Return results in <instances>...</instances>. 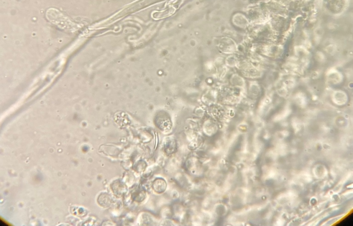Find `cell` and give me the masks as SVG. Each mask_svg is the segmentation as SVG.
<instances>
[{"mask_svg":"<svg viewBox=\"0 0 353 226\" xmlns=\"http://www.w3.org/2000/svg\"><path fill=\"white\" fill-rule=\"evenodd\" d=\"M166 186V183L162 179H157L154 181L153 183V188L154 191L159 193L164 192Z\"/></svg>","mask_w":353,"mask_h":226,"instance_id":"obj_1","label":"cell"},{"mask_svg":"<svg viewBox=\"0 0 353 226\" xmlns=\"http://www.w3.org/2000/svg\"><path fill=\"white\" fill-rule=\"evenodd\" d=\"M176 147V145L174 141H169L164 144V150L168 154H172L175 152Z\"/></svg>","mask_w":353,"mask_h":226,"instance_id":"obj_2","label":"cell"},{"mask_svg":"<svg viewBox=\"0 0 353 226\" xmlns=\"http://www.w3.org/2000/svg\"><path fill=\"white\" fill-rule=\"evenodd\" d=\"M338 223L343 225H351V223L353 224V212L347 215L345 218L342 220Z\"/></svg>","mask_w":353,"mask_h":226,"instance_id":"obj_3","label":"cell"},{"mask_svg":"<svg viewBox=\"0 0 353 226\" xmlns=\"http://www.w3.org/2000/svg\"><path fill=\"white\" fill-rule=\"evenodd\" d=\"M137 191L135 192H134L132 194V197L133 198H135V200L137 201H140L143 200V198H144V193L143 191H139V190H137Z\"/></svg>","mask_w":353,"mask_h":226,"instance_id":"obj_4","label":"cell"}]
</instances>
